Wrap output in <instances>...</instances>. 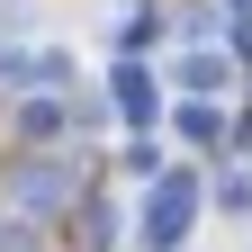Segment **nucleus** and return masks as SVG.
<instances>
[{"instance_id":"1","label":"nucleus","mask_w":252,"mask_h":252,"mask_svg":"<svg viewBox=\"0 0 252 252\" xmlns=\"http://www.w3.org/2000/svg\"><path fill=\"white\" fill-rule=\"evenodd\" d=\"M180 216H189V180H162V189H153V207H144V243H171Z\"/></svg>"},{"instance_id":"2","label":"nucleus","mask_w":252,"mask_h":252,"mask_svg":"<svg viewBox=\"0 0 252 252\" xmlns=\"http://www.w3.org/2000/svg\"><path fill=\"white\" fill-rule=\"evenodd\" d=\"M180 90H225V63H216V54H189L180 63Z\"/></svg>"},{"instance_id":"3","label":"nucleus","mask_w":252,"mask_h":252,"mask_svg":"<svg viewBox=\"0 0 252 252\" xmlns=\"http://www.w3.org/2000/svg\"><path fill=\"white\" fill-rule=\"evenodd\" d=\"M108 99H117L126 117H144V108H153V81H144V72H117V90H108Z\"/></svg>"},{"instance_id":"4","label":"nucleus","mask_w":252,"mask_h":252,"mask_svg":"<svg viewBox=\"0 0 252 252\" xmlns=\"http://www.w3.org/2000/svg\"><path fill=\"white\" fill-rule=\"evenodd\" d=\"M18 198H27V207H54V198H63V162H54V171H27Z\"/></svg>"}]
</instances>
